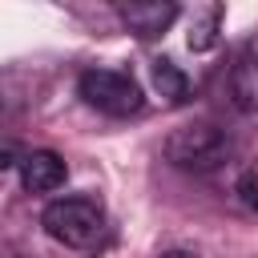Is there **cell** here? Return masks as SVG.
Returning <instances> with one entry per match:
<instances>
[{
  "label": "cell",
  "instance_id": "cell-4",
  "mask_svg": "<svg viewBox=\"0 0 258 258\" xmlns=\"http://www.w3.org/2000/svg\"><path fill=\"white\" fill-rule=\"evenodd\" d=\"M117 12H121V20H125V28H129L133 36H141V40L161 36V32L177 20V4H169V0H133V4H121Z\"/></svg>",
  "mask_w": 258,
  "mask_h": 258
},
{
  "label": "cell",
  "instance_id": "cell-9",
  "mask_svg": "<svg viewBox=\"0 0 258 258\" xmlns=\"http://www.w3.org/2000/svg\"><path fill=\"white\" fill-rule=\"evenodd\" d=\"M238 194H242V202H246L250 210H258V173H254V169H246V173H242Z\"/></svg>",
  "mask_w": 258,
  "mask_h": 258
},
{
  "label": "cell",
  "instance_id": "cell-8",
  "mask_svg": "<svg viewBox=\"0 0 258 258\" xmlns=\"http://www.w3.org/2000/svg\"><path fill=\"white\" fill-rule=\"evenodd\" d=\"M153 89H157L165 101H185V93H189V81H185V73H181L173 60L157 56V60H153Z\"/></svg>",
  "mask_w": 258,
  "mask_h": 258
},
{
  "label": "cell",
  "instance_id": "cell-2",
  "mask_svg": "<svg viewBox=\"0 0 258 258\" xmlns=\"http://www.w3.org/2000/svg\"><path fill=\"white\" fill-rule=\"evenodd\" d=\"M101 206L93 198H60L52 202L44 214H40V226L48 230V238L73 246V250H85L101 238Z\"/></svg>",
  "mask_w": 258,
  "mask_h": 258
},
{
  "label": "cell",
  "instance_id": "cell-1",
  "mask_svg": "<svg viewBox=\"0 0 258 258\" xmlns=\"http://www.w3.org/2000/svg\"><path fill=\"white\" fill-rule=\"evenodd\" d=\"M230 157V137L226 129L218 125H181L165 137V161H173L177 169H194V173H206L214 165H222Z\"/></svg>",
  "mask_w": 258,
  "mask_h": 258
},
{
  "label": "cell",
  "instance_id": "cell-5",
  "mask_svg": "<svg viewBox=\"0 0 258 258\" xmlns=\"http://www.w3.org/2000/svg\"><path fill=\"white\" fill-rule=\"evenodd\" d=\"M64 177H69V169L52 149H32L20 161V185L28 194H52L56 185H64Z\"/></svg>",
  "mask_w": 258,
  "mask_h": 258
},
{
  "label": "cell",
  "instance_id": "cell-7",
  "mask_svg": "<svg viewBox=\"0 0 258 258\" xmlns=\"http://www.w3.org/2000/svg\"><path fill=\"white\" fill-rule=\"evenodd\" d=\"M218 28H222V4H202V8H194V16H189L185 44H189L194 52H206V48H214Z\"/></svg>",
  "mask_w": 258,
  "mask_h": 258
},
{
  "label": "cell",
  "instance_id": "cell-3",
  "mask_svg": "<svg viewBox=\"0 0 258 258\" xmlns=\"http://www.w3.org/2000/svg\"><path fill=\"white\" fill-rule=\"evenodd\" d=\"M81 97L109 117H133L145 105L141 85L129 73H117V69H85L81 73Z\"/></svg>",
  "mask_w": 258,
  "mask_h": 258
},
{
  "label": "cell",
  "instance_id": "cell-10",
  "mask_svg": "<svg viewBox=\"0 0 258 258\" xmlns=\"http://www.w3.org/2000/svg\"><path fill=\"white\" fill-rule=\"evenodd\" d=\"M161 258H194V254H181V250H173V254H161Z\"/></svg>",
  "mask_w": 258,
  "mask_h": 258
},
{
  "label": "cell",
  "instance_id": "cell-6",
  "mask_svg": "<svg viewBox=\"0 0 258 258\" xmlns=\"http://www.w3.org/2000/svg\"><path fill=\"white\" fill-rule=\"evenodd\" d=\"M230 97L242 113H258V44H246L230 64Z\"/></svg>",
  "mask_w": 258,
  "mask_h": 258
}]
</instances>
